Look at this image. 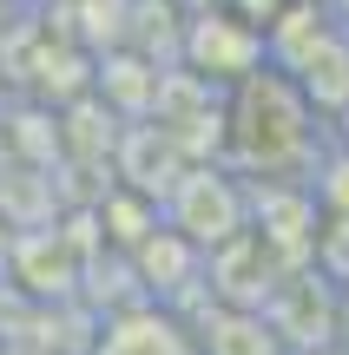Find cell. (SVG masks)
Returning <instances> with one entry per match:
<instances>
[{
  "label": "cell",
  "mask_w": 349,
  "mask_h": 355,
  "mask_svg": "<svg viewBox=\"0 0 349 355\" xmlns=\"http://www.w3.org/2000/svg\"><path fill=\"white\" fill-rule=\"evenodd\" d=\"M92 355H198V336H191V322L178 309L139 303V309H119V316L99 322Z\"/></svg>",
  "instance_id": "5"
},
{
  "label": "cell",
  "mask_w": 349,
  "mask_h": 355,
  "mask_svg": "<svg viewBox=\"0 0 349 355\" xmlns=\"http://www.w3.org/2000/svg\"><path fill=\"white\" fill-rule=\"evenodd\" d=\"M343 316H349V290H343Z\"/></svg>",
  "instance_id": "13"
},
{
  "label": "cell",
  "mask_w": 349,
  "mask_h": 355,
  "mask_svg": "<svg viewBox=\"0 0 349 355\" xmlns=\"http://www.w3.org/2000/svg\"><path fill=\"white\" fill-rule=\"evenodd\" d=\"M191 336H198V355H290L271 309H244V303H205Z\"/></svg>",
  "instance_id": "6"
},
{
  "label": "cell",
  "mask_w": 349,
  "mask_h": 355,
  "mask_svg": "<svg viewBox=\"0 0 349 355\" xmlns=\"http://www.w3.org/2000/svg\"><path fill=\"white\" fill-rule=\"evenodd\" d=\"M7 158H13V145H7V119H0V171H7Z\"/></svg>",
  "instance_id": "10"
},
{
  "label": "cell",
  "mask_w": 349,
  "mask_h": 355,
  "mask_svg": "<svg viewBox=\"0 0 349 355\" xmlns=\"http://www.w3.org/2000/svg\"><path fill=\"white\" fill-rule=\"evenodd\" d=\"M330 145H343V152H349V105H343L337 119H330Z\"/></svg>",
  "instance_id": "8"
},
{
  "label": "cell",
  "mask_w": 349,
  "mask_h": 355,
  "mask_svg": "<svg viewBox=\"0 0 349 355\" xmlns=\"http://www.w3.org/2000/svg\"><path fill=\"white\" fill-rule=\"evenodd\" d=\"M26 7H33V13H53V7H66V0H26Z\"/></svg>",
  "instance_id": "12"
},
{
  "label": "cell",
  "mask_w": 349,
  "mask_h": 355,
  "mask_svg": "<svg viewBox=\"0 0 349 355\" xmlns=\"http://www.w3.org/2000/svg\"><path fill=\"white\" fill-rule=\"evenodd\" d=\"M165 224L178 230L191 250H224L231 237L250 230V184L231 165H191L165 198Z\"/></svg>",
  "instance_id": "2"
},
{
  "label": "cell",
  "mask_w": 349,
  "mask_h": 355,
  "mask_svg": "<svg viewBox=\"0 0 349 355\" xmlns=\"http://www.w3.org/2000/svg\"><path fill=\"white\" fill-rule=\"evenodd\" d=\"M145 119H152V125L165 132V139L178 145L191 165L224 158V86H211V79H198V73H185V66H171Z\"/></svg>",
  "instance_id": "4"
},
{
  "label": "cell",
  "mask_w": 349,
  "mask_h": 355,
  "mask_svg": "<svg viewBox=\"0 0 349 355\" xmlns=\"http://www.w3.org/2000/svg\"><path fill=\"white\" fill-rule=\"evenodd\" d=\"M323 152H330V119L303 99V86L290 73L264 66L244 86L224 92V165L244 184H271V178L310 184Z\"/></svg>",
  "instance_id": "1"
},
{
  "label": "cell",
  "mask_w": 349,
  "mask_h": 355,
  "mask_svg": "<svg viewBox=\"0 0 349 355\" xmlns=\"http://www.w3.org/2000/svg\"><path fill=\"white\" fill-rule=\"evenodd\" d=\"M178 66L231 92V86H244L250 73L271 66V40H264L257 26H244L237 13H224V7H198V13H185Z\"/></svg>",
  "instance_id": "3"
},
{
  "label": "cell",
  "mask_w": 349,
  "mask_h": 355,
  "mask_svg": "<svg viewBox=\"0 0 349 355\" xmlns=\"http://www.w3.org/2000/svg\"><path fill=\"white\" fill-rule=\"evenodd\" d=\"M218 7H224V13H237L244 26H257V33L271 40V26L290 13V0H218Z\"/></svg>",
  "instance_id": "7"
},
{
  "label": "cell",
  "mask_w": 349,
  "mask_h": 355,
  "mask_svg": "<svg viewBox=\"0 0 349 355\" xmlns=\"http://www.w3.org/2000/svg\"><path fill=\"white\" fill-rule=\"evenodd\" d=\"M171 7H185V13H198V7H218V0H171Z\"/></svg>",
  "instance_id": "11"
},
{
  "label": "cell",
  "mask_w": 349,
  "mask_h": 355,
  "mask_svg": "<svg viewBox=\"0 0 349 355\" xmlns=\"http://www.w3.org/2000/svg\"><path fill=\"white\" fill-rule=\"evenodd\" d=\"M13 13H20V7H13V0H0V40H7L13 26H20V20H13Z\"/></svg>",
  "instance_id": "9"
}]
</instances>
